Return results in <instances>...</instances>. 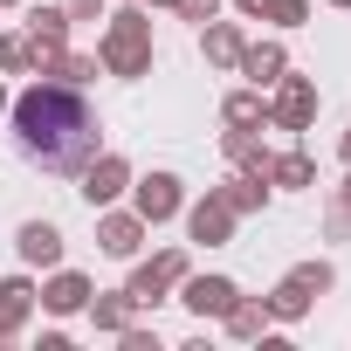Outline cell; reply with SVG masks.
I'll return each mask as SVG.
<instances>
[{
	"mask_svg": "<svg viewBox=\"0 0 351 351\" xmlns=\"http://www.w3.org/2000/svg\"><path fill=\"white\" fill-rule=\"evenodd\" d=\"M8 117H14L21 152H28L42 172H62V180H76V172L104 152V124H97L90 97H83L76 83H62V76H35V83L8 104Z\"/></svg>",
	"mask_w": 351,
	"mask_h": 351,
	"instance_id": "obj_1",
	"label": "cell"
},
{
	"mask_svg": "<svg viewBox=\"0 0 351 351\" xmlns=\"http://www.w3.org/2000/svg\"><path fill=\"white\" fill-rule=\"evenodd\" d=\"M8 104H14V97H8V83H0V117H8Z\"/></svg>",
	"mask_w": 351,
	"mask_h": 351,
	"instance_id": "obj_30",
	"label": "cell"
},
{
	"mask_svg": "<svg viewBox=\"0 0 351 351\" xmlns=\"http://www.w3.org/2000/svg\"><path fill=\"white\" fill-rule=\"evenodd\" d=\"M330 8H351V0H330Z\"/></svg>",
	"mask_w": 351,
	"mask_h": 351,
	"instance_id": "obj_34",
	"label": "cell"
},
{
	"mask_svg": "<svg viewBox=\"0 0 351 351\" xmlns=\"http://www.w3.org/2000/svg\"><path fill=\"white\" fill-rule=\"evenodd\" d=\"M344 158H351V131H344Z\"/></svg>",
	"mask_w": 351,
	"mask_h": 351,
	"instance_id": "obj_33",
	"label": "cell"
},
{
	"mask_svg": "<svg viewBox=\"0 0 351 351\" xmlns=\"http://www.w3.org/2000/svg\"><path fill=\"white\" fill-rule=\"evenodd\" d=\"M97 214H104V221H97V248H104L110 262H138V248H145L152 228H145L138 214H110V207H97Z\"/></svg>",
	"mask_w": 351,
	"mask_h": 351,
	"instance_id": "obj_10",
	"label": "cell"
},
{
	"mask_svg": "<svg viewBox=\"0 0 351 351\" xmlns=\"http://www.w3.org/2000/svg\"><path fill=\"white\" fill-rule=\"evenodd\" d=\"M255 90H276L282 83V69H289V56H282V42H255V49H241V62H234Z\"/></svg>",
	"mask_w": 351,
	"mask_h": 351,
	"instance_id": "obj_18",
	"label": "cell"
},
{
	"mask_svg": "<svg viewBox=\"0 0 351 351\" xmlns=\"http://www.w3.org/2000/svg\"><path fill=\"white\" fill-rule=\"evenodd\" d=\"M124 186H131V158H117V152H97V158L83 165V186H76V193H83L90 207H110Z\"/></svg>",
	"mask_w": 351,
	"mask_h": 351,
	"instance_id": "obj_8",
	"label": "cell"
},
{
	"mask_svg": "<svg viewBox=\"0 0 351 351\" xmlns=\"http://www.w3.org/2000/svg\"><path fill=\"white\" fill-rule=\"evenodd\" d=\"M234 296H241V289H234L228 276H180V303H186L193 317H228Z\"/></svg>",
	"mask_w": 351,
	"mask_h": 351,
	"instance_id": "obj_11",
	"label": "cell"
},
{
	"mask_svg": "<svg viewBox=\"0 0 351 351\" xmlns=\"http://www.w3.org/2000/svg\"><path fill=\"white\" fill-rule=\"evenodd\" d=\"M117 344H124V351H158V330H145V324H124V330H117Z\"/></svg>",
	"mask_w": 351,
	"mask_h": 351,
	"instance_id": "obj_26",
	"label": "cell"
},
{
	"mask_svg": "<svg viewBox=\"0 0 351 351\" xmlns=\"http://www.w3.org/2000/svg\"><path fill=\"white\" fill-rule=\"evenodd\" d=\"M69 28H76V21H69L62 8H35V14H28V56H35V76H49V69L69 56Z\"/></svg>",
	"mask_w": 351,
	"mask_h": 351,
	"instance_id": "obj_6",
	"label": "cell"
},
{
	"mask_svg": "<svg viewBox=\"0 0 351 351\" xmlns=\"http://www.w3.org/2000/svg\"><path fill=\"white\" fill-rule=\"evenodd\" d=\"M269 124H276V131H310V124H317V83L282 69V83H276V97H269Z\"/></svg>",
	"mask_w": 351,
	"mask_h": 351,
	"instance_id": "obj_7",
	"label": "cell"
},
{
	"mask_svg": "<svg viewBox=\"0 0 351 351\" xmlns=\"http://www.w3.org/2000/svg\"><path fill=\"white\" fill-rule=\"evenodd\" d=\"M14 248H21L28 269H62V228H56V221H21Z\"/></svg>",
	"mask_w": 351,
	"mask_h": 351,
	"instance_id": "obj_12",
	"label": "cell"
},
{
	"mask_svg": "<svg viewBox=\"0 0 351 351\" xmlns=\"http://www.w3.org/2000/svg\"><path fill=\"white\" fill-rule=\"evenodd\" d=\"M90 276H76V269H56L49 282H42V310H56V317H76V310H90Z\"/></svg>",
	"mask_w": 351,
	"mask_h": 351,
	"instance_id": "obj_13",
	"label": "cell"
},
{
	"mask_svg": "<svg viewBox=\"0 0 351 351\" xmlns=\"http://www.w3.org/2000/svg\"><path fill=\"white\" fill-rule=\"evenodd\" d=\"M180 276H186V248H165V255H152V262L131 269L124 296H131L138 310H152V303H165V289H180Z\"/></svg>",
	"mask_w": 351,
	"mask_h": 351,
	"instance_id": "obj_5",
	"label": "cell"
},
{
	"mask_svg": "<svg viewBox=\"0 0 351 351\" xmlns=\"http://www.w3.org/2000/svg\"><path fill=\"white\" fill-rule=\"evenodd\" d=\"M35 56H28V35H0V76H28Z\"/></svg>",
	"mask_w": 351,
	"mask_h": 351,
	"instance_id": "obj_24",
	"label": "cell"
},
{
	"mask_svg": "<svg viewBox=\"0 0 351 351\" xmlns=\"http://www.w3.org/2000/svg\"><path fill=\"white\" fill-rule=\"evenodd\" d=\"M97 62L110 69V76H145L152 69V8H117L110 14V28H104V42H97Z\"/></svg>",
	"mask_w": 351,
	"mask_h": 351,
	"instance_id": "obj_2",
	"label": "cell"
},
{
	"mask_svg": "<svg viewBox=\"0 0 351 351\" xmlns=\"http://www.w3.org/2000/svg\"><path fill=\"white\" fill-rule=\"evenodd\" d=\"M138 8H172V0H138Z\"/></svg>",
	"mask_w": 351,
	"mask_h": 351,
	"instance_id": "obj_31",
	"label": "cell"
},
{
	"mask_svg": "<svg viewBox=\"0 0 351 351\" xmlns=\"http://www.w3.org/2000/svg\"><path fill=\"white\" fill-rule=\"evenodd\" d=\"M234 8H248V14H255V8H262V0H234Z\"/></svg>",
	"mask_w": 351,
	"mask_h": 351,
	"instance_id": "obj_32",
	"label": "cell"
},
{
	"mask_svg": "<svg viewBox=\"0 0 351 351\" xmlns=\"http://www.w3.org/2000/svg\"><path fill=\"white\" fill-rule=\"evenodd\" d=\"M131 214L145 228L172 221V214H186V186H180V172H145V180H131Z\"/></svg>",
	"mask_w": 351,
	"mask_h": 351,
	"instance_id": "obj_4",
	"label": "cell"
},
{
	"mask_svg": "<svg viewBox=\"0 0 351 351\" xmlns=\"http://www.w3.org/2000/svg\"><path fill=\"white\" fill-rule=\"evenodd\" d=\"M221 117H228V124H269V97L248 83V90H234V97L221 104Z\"/></svg>",
	"mask_w": 351,
	"mask_h": 351,
	"instance_id": "obj_21",
	"label": "cell"
},
{
	"mask_svg": "<svg viewBox=\"0 0 351 351\" xmlns=\"http://www.w3.org/2000/svg\"><path fill=\"white\" fill-rule=\"evenodd\" d=\"M221 193H228V207H234V214H255V207L269 200V180H262V172H241V180H228Z\"/></svg>",
	"mask_w": 351,
	"mask_h": 351,
	"instance_id": "obj_22",
	"label": "cell"
},
{
	"mask_svg": "<svg viewBox=\"0 0 351 351\" xmlns=\"http://www.w3.org/2000/svg\"><path fill=\"white\" fill-rule=\"evenodd\" d=\"M255 21H276V28H303L310 21V0H262Z\"/></svg>",
	"mask_w": 351,
	"mask_h": 351,
	"instance_id": "obj_23",
	"label": "cell"
},
{
	"mask_svg": "<svg viewBox=\"0 0 351 351\" xmlns=\"http://www.w3.org/2000/svg\"><path fill=\"white\" fill-rule=\"evenodd\" d=\"M234 221H241V214L228 207V193H221V186H214L207 200H193V207H186V234H193V241H207V248H221V241L234 234Z\"/></svg>",
	"mask_w": 351,
	"mask_h": 351,
	"instance_id": "obj_9",
	"label": "cell"
},
{
	"mask_svg": "<svg viewBox=\"0 0 351 351\" xmlns=\"http://www.w3.org/2000/svg\"><path fill=\"white\" fill-rule=\"evenodd\" d=\"M337 207H351V180H344V186H337Z\"/></svg>",
	"mask_w": 351,
	"mask_h": 351,
	"instance_id": "obj_29",
	"label": "cell"
},
{
	"mask_svg": "<svg viewBox=\"0 0 351 351\" xmlns=\"http://www.w3.org/2000/svg\"><path fill=\"white\" fill-rule=\"evenodd\" d=\"M0 8H14V0H0Z\"/></svg>",
	"mask_w": 351,
	"mask_h": 351,
	"instance_id": "obj_35",
	"label": "cell"
},
{
	"mask_svg": "<svg viewBox=\"0 0 351 351\" xmlns=\"http://www.w3.org/2000/svg\"><path fill=\"white\" fill-rule=\"evenodd\" d=\"M56 8H62L69 21H97V14H104V0H56Z\"/></svg>",
	"mask_w": 351,
	"mask_h": 351,
	"instance_id": "obj_28",
	"label": "cell"
},
{
	"mask_svg": "<svg viewBox=\"0 0 351 351\" xmlns=\"http://www.w3.org/2000/svg\"><path fill=\"white\" fill-rule=\"evenodd\" d=\"M28 310H35V282H28V276H8V282H0V344L21 337Z\"/></svg>",
	"mask_w": 351,
	"mask_h": 351,
	"instance_id": "obj_15",
	"label": "cell"
},
{
	"mask_svg": "<svg viewBox=\"0 0 351 351\" xmlns=\"http://www.w3.org/2000/svg\"><path fill=\"white\" fill-rule=\"evenodd\" d=\"M221 152H228V165H241V172H262V180H269V158H276V152L255 138V124H228Z\"/></svg>",
	"mask_w": 351,
	"mask_h": 351,
	"instance_id": "obj_16",
	"label": "cell"
},
{
	"mask_svg": "<svg viewBox=\"0 0 351 351\" xmlns=\"http://www.w3.org/2000/svg\"><path fill=\"white\" fill-rule=\"evenodd\" d=\"M172 14H180V21H214L221 0H172Z\"/></svg>",
	"mask_w": 351,
	"mask_h": 351,
	"instance_id": "obj_27",
	"label": "cell"
},
{
	"mask_svg": "<svg viewBox=\"0 0 351 351\" xmlns=\"http://www.w3.org/2000/svg\"><path fill=\"white\" fill-rule=\"evenodd\" d=\"M337 276H330V262H296L282 282H276V296H269V317L276 324H296V317H310V303L330 289Z\"/></svg>",
	"mask_w": 351,
	"mask_h": 351,
	"instance_id": "obj_3",
	"label": "cell"
},
{
	"mask_svg": "<svg viewBox=\"0 0 351 351\" xmlns=\"http://www.w3.org/2000/svg\"><path fill=\"white\" fill-rule=\"evenodd\" d=\"M241 49H248V42H241V28H234V21H221V14H214V21H200V56H207L214 69H234V62H241Z\"/></svg>",
	"mask_w": 351,
	"mask_h": 351,
	"instance_id": "obj_17",
	"label": "cell"
},
{
	"mask_svg": "<svg viewBox=\"0 0 351 351\" xmlns=\"http://www.w3.org/2000/svg\"><path fill=\"white\" fill-rule=\"evenodd\" d=\"M269 186H317V158L310 152H276L269 158Z\"/></svg>",
	"mask_w": 351,
	"mask_h": 351,
	"instance_id": "obj_19",
	"label": "cell"
},
{
	"mask_svg": "<svg viewBox=\"0 0 351 351\" xmlns=\"http://www.w3.org/2000/svg\"><path fill=\"white\" fill-rule=\"evenodd\" d=\"M221 324H228V337H241V344H262L276 317H269V296H234Z\"/></svg>",
	"mask_w": 351,
	"mask_h": 351,
	"instance_id": "obj_14",
	"label": "cell"
},
{
	"mask_svg": "<svg viewBox=\"0 0 351 351\" xmlns=\"http://www.w3.org/2000/svg\"><path fill=\"white\" fill-rule=\"evenodd\" d=\"M97 69H104L97 56H62V62H56L49 76H62V83H76V90H83V83H97Z\"/></svg>",
	"mask_w": 351,
	"mask_h": 351,
	"instance_id": "obj_25",
	"label": "cell"
},
{
	"mask_svg": "<svg viewBox=\"0 0 351 351\" xmlns=\"http://www.w3.org/2000/svg\"><path fill=\"white\" fill-rule=\"evenodd\" d=\"M131 310H138V303H131L124 289H117V296H90V324H97L104 337H117V330L131 324Z\"/></svg>",
	"mask_w": 351,
	"mask_h": 351,
	"instance_id": "obj_20",
	"label": "cell"
}]
</instances>
